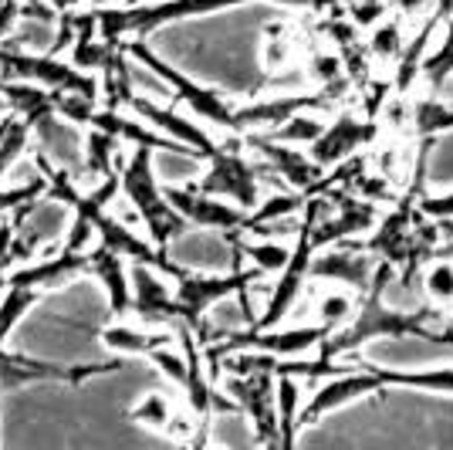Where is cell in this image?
Returning <instances> with one entry per match:
<instances>
[{"instance_id":"6da1fadb","label":"cell","mask_w":453,"mask_h":450,"mask_svg":"<svg viewBox=\"0 0 453 450\" xmlns=\"http://www.w3.org/2000/svg\"><path fill=\"white\" fill-rule=\"evenodd\" d=\"M152 152L146 146H133V152L122 163V193L139 213V221L146 224V234L156 244V251L170 254V244L189 227V221L166 200V190L156 183L152 173Z\"/></svg>"},{"instance_id":"7a4b0ae2","label":"cell","mask_w":453,"mask_h":450,"mask_svg":"<svg viewBox=\"0 0 453 450\" xmlns=\"http://www.w3.org/2000/svg\"><path fill=\"white\" fill-rule=\"evenodd\" d=\"M247 0H142L133 7H109V11H95L98 20V35L105 44H122V41L146 38L152 31L180 24L189 18H207L217 11L241 7Z\"/></svg>"},{"instance_id":"3957f363","label":"cell","mask_w":453,"mask_h":450,"mask_svg":"<svg viewBox=\"0 0 453 450\" xmlns=\"http://www.w3.org/2000/svg\"><path fill=\"white\" fill-rule=\"evenodd\" d=\"M265 271L247 268V271H230V275H196L183 268L176 278V325H183L189 332H196V338L207 345L210 332L203 329V315L213 305H220L224 299H241L244 305L247 322H254L250 315V301H247V288L254 282H261Z\"/></svg>"},{"instance_id":"277c9868","label":"cell","mask_w":453,"mask_h":450,"mask_svg":"<svg viewBox=\"0 0 453 450\" xmlns=\"http://www.w3.org/2000/svg\"><path fill=\"white\" fill-rule=\"evenodd\" d=\"M126 51L133 61H139L142 68H150L156 78H163L166 81V89H170L183 105H189V112L200 115L203 122H210L213 129H226L234 132V136H244V126H241V105H234V102H226L220 92H213L207 85H200V81H193L189 75H183L180 68H173L170 61H163V58L152 51L146 41H126Z\"/></svg>"},{"instance_id":"5b68a950","label":"cell","mask_w":453,"mask_h":450,"mask_svg":"<svg viewBox=\"0 0 453 450\" xmlns=\"http://www.w3.org/2000/svg\"><path fill=\"white\" fill-rule=\"evenodd\" d=\"M0 75L14 78V81H31L48 92L58 95H81V98H98L102 92V78L78 72L72 61L48 55V51H11L0 48Z\"/></svg>"},{"instance_id":"8992f818","label":"cell","mask_w":453,"mask_h":450,"mask_svg":"<svg viewBox=\"0 0 453 450\" xmlns=\"http://www.w3.org/2000/svg\"><path fill=\"white\" fill-rule=\"evenodd\" d=\"M332 336L328 325H295V329H267V332H230L220 342L203 349L207 366L220 362L230 353H265L274 359H302L311 349H321V342Z\"/></svg>"},{"instance_id":"52a82bcc","label":"cell","mask_w":453,"mask_h":450,"mask_svg":"<svg viewBox=\"0 0 453 450\" xmlns=\"http://www.w3.org/2000/svg\"><path fill=\"white\" fill-rule=\"evenodd\" d=\"M122 369V359L109 362H48V359L24 356L0 349V390H20L31 383H65V386H85L95 376H109Z\"/></svg>"},{"instance_id":"ba28073f","label":"cell","mask_w":453,"mask_h":450,"mask_svg":"<svg viewBox=\"0 0 453 450\" xmlns=\"http://www.w3.org/2000/svg\"><path fill=\"white\" fill-rule=\"evenodd\" d=\"M224 390L237 403V410L247 413L261 450H284L281 413H278V376L271 373L226 376Z\"/></svg>"},{"instance_id":"9c48e42d","label":"cell","mask_w":453,"mask_h":450,"mask_svg":"<svg viewBox=\"0 0 453 450\" xmlns=\"http://www.w3.org/2000/svg\"><path fill=\"white\" fill-rule=\"evenodd\" d=\"M210 167L200 180H189L193 187L207 197H220V200H230L241 210H257V167L247 159L244 152L237 150L234 143H220V150L207 159Z\"/></svg>"},{"instance_id":"30bf717a","label":"cell","mask_w":453,"mask_h":450,"mask_svg":"<svg viewBox=\"0 0 453 450\" xmlns=\"http://www.w3.org/2000/svg\"><path fill=\"white\" fill-rule=\"evenodd\" d=\"M379 390H386V386H382V376H379L376 366H362V369H349V373L325 379L319 390L311 393V400L302 407L298 431H302V427H311V423H319L321 416H328L332 410H342V407L356 403V400H362V396L379 393Z\"/></svg>"},{"instance_id":"8fae6325","label":"cell","mask_w":453,"mask_h":450,"mask_svg":"<svg viewBox=\"0 0 453 450\" xmlns=\"http://www.w3.org/2000/svg\"><path fill=\"white\" fill-rule=\"evenodd\" d=\"M166 200H170L183 217H187L193 227H207V230H220V234H241L247 227V210H241L230 200H220V197H207L193 183H183V187H166Z\"/></svg>"},{"instance_id":"7c38bea8","label":"cell","mask_w":453,"mask_h":450,"mask_svg":"<svg viewBox=\"0 0 453 450\" xmlns=\"http://www.w3.org/2000/svg\"><path fill=\"white\" fill-rule=\"evenodd\" d=\"M244 139L265 156L267 167L274 169L291 190L315 197V193H325V187L332 183V176H325V169H321L308 152H298V150H291V146H284V143L265 139V136H257V132H254V136H244Z\"/></svg>"},{"instance_id":"4fadbf2b","label":"cell","mask_w":453,"mask_h":450,"mask_svg":"<svg viewBox=\"0 0 453 450\" xmlns=\"http://www.w3.org/2000/svg\"><path fill=\"white\" fill-rule=\"evenodd\" d=\"M126 109H133V112L139 115L146 126H152L156 132H163V136H170L176 143H183V146L196 152L200 159H210L213 152L220 150V143H217L210 132H203L196 122H189V119H183L180 112H173L170 105H159V102H152L146 95L133 92L126 98Z\"/></svg>"},{"instance_id":"5bb4252c","label":"cell","mask_w":453,"mask_h":450,"mask_svg":"<svg viewBox=\"0 0 453 450\" xmlns=\"http://www.w3.org/2000/svg\"><path fill=\"white\" fill-rule=\"evenodd\" d=\"M376 136V122H365L356 115H339L332 126H325V132L319 136V143L308 146V156L319 163L321 169H335L349 159H356V152L372 143Z\"/></svg>"},{"instance_id":"9a60e30c","label":"cell","mask_w":453,"mask_h":450,"mask_svg":"<svg viewBox=\"0 0 453 450\" xmlns=\"http://www.w3.org/2000/svg\"><path fill=\"white\" fill-rule=\"evenodd\" d=\"M376 258L359 247H339V251H321L311 261V278L321 282H335L349 291H369L376 278Z\"/></svg>"},{"instance_id":"2e32d148","label":"cell","mask_w":453,"mask_h":450,"mask_svg":"<svg viewBox=\"0 0 453 450\" xmlns=\"http://www.w3.org/2000/svg\"><path fill=\"white\" fill-rule=\"evenodd\" d=\"M81 275H92V251L85 254H55V258H44V261L20 264L7 275L11 288H35V291H51L61 284L75 282Z\"/></svg>"},{"instance_id":"e0dca14e","label":"cell","mask_w":453,"mask_h":450,"mask_svg":"<svg viewBox=\"0 0 453 450\" xmlns=\"http://www.w3.org/2000/svg\"><path fill=\"white\" fill-rule=\"evenodd\" d=\"M335 200V210L332 217H325L321 224H315V247H328V244H345L349 237H359L365 230L376 227V206L369 200H356V197H342V193H332Z\"/></svg>"},{"instance_id":"ac0fdd59","label":"cell","mask_w":453,"mask_h":450,"mask_svg":"<svg viewBox=\"0 0 453 450\" xmlns=\"http://www.w3.org/2000/svg\"><path fill=\"white\" fill-rule=\"evenodd\" d=\"M133 315L146 325L176 329V291L146 264H133Z\"/></svg>"},{"instance_id":"d6986e66","label":"cell","mask_w":453,"mask_h":450,"mask_svg":"<svg viewBox=\"0 0 453 450\" xmlns=\"http://www.w3.org/2000/svg\"><path fill=\"white\" fill-rule=\"evenodd\" d=\"M92 275L105 288L112 322L133 315V271L126 268V258L105 247H92Z\"/></svg>"},{"instance_id":"ffe728a7","label":"cell","mask_w":453,"mask_h":450,"mask_svg":"<svg viewBox=\"0 0 453 450\" xmlns=\"http://www.w3.org/2000/svg\"><path fill=\"white\" fill-rule=\"evenodd\" d=\"M98 338L109 353H119V356H146L156 353V349H166L176 342V329H135V325H126V322H112L105 329H98Z\"/></svg>"},{"instance_id":"44dd1931","label":"cell","mask_w":453,"mask_h":450,"mask_svg":"<svg viewBox=\"0 0 453 450\" xmlns=\"http://www.w3.org/2000/svg\"><path fill=\"white\" fill-rule=\"evenodd\" d=\"M119 156H122V143L119 139L95 129L85 132V173L88 176H102L105 180L109 173H115V169L126 163Z\"/></svg>"},{"instance_id":"7402d4cb","label":"cell","mask_w":453,"mask_h":450,"mask_svg":"<svg viewBox=\"0 0 453 450\" xmlns=\"http://www.w3.org/2000/svg\"><path fill=\"white\" fill-rule=\"evenodd\" d=\"M304 206H308V193H298V190H291V193H274L271 200H265L257 210H250V213H247L244 230H257V234H261L265 227L281 224V221L295 217V213L304 210Z\"/></svg>"},{"instance_id":"603a6c76","label":"cell","mask_w":453,"mask_h":450,"mask_svg":"<svg viewBox=\"0 0 453 450\" xmlns=\"http://www.w3.org/2000/svg\"><path fill=\"white\" fill-rule=\"evenodd\" d=\"M382 386H406V390H430V393L453 396V369H426V373H396V369H379Z\"/></svg>"},{"instance_id":"cb8c5ba5","label":"cell","mask_w":453,"mask_h":450,"mask_svg":"<svg viewBox=\"0 0 453 450\" xmlns=\"http://www.w3.org/2000/svg\"><path fill=\"white\" fill-rule=\"evenodd\" d=\"M410 119H413V129L419 139H434L440 132L453 129V105H443L436 98H419Z\"/></svg>"},{"instance_id":"d4e9b609","label":"cell","mask_w":453,"mask_h":450,"mask_svg":"<svg viewBox=\"0 0 453 450\" xmlns=\"http://www.w3.org/2000/svg\"><path fill=\"white\" fill-rule=\"evenodd\" d=\"M237 251L244 258H250V264L257 271H265V275H281L288 261H291V247L278 244V241H237Z\"/></svg>"},{"instance_id":"484cf974","label":"cell","mask_w":453,"mask_h":450,"mask_svg":"<svg viewBox=\"0 0 453 450\" xmlns=\"http://www.w3.org/2000/svg\"><path fill=\"white\" fill-rule=\"evenodd\" d=\"M325 132V122H319V119H308V115H295V119H288L284 126H278V129L271 132H261L265 139H274V143H304V146H311V143H319V136Z\"/></svg>"},{"instance_id":"4316f807","label":"cell","mask_w":453,"mask_h":450,"mask_svg":"<svg viewBox=\"0 0 453 450\" xmlns=\"http://www.w3.org/2000/svg\"><path fill=\"white\" fill-rule=\"evenodd\" d=\"M31 132H35V126L27 122V119H14V126L7 129V136H4V143H0V183H4V176L11 173V167L20 159V152L27 150V143H31Z\"/></svg>"},{"instance_id":"83f0119b","label":"cell","mask_w":453,"mask_h":450,"mask_svg":"<svg viewBox=\"0 0 453 450\" xmlns=\"http://www.w3.org/2000/svg\"><path fill=\"white\" fill-rule=\"evenodd\" d=\"M450 75H453V18H450V24H447L443 44H440L436 51H430L426 61H423V78H426L434 89H443Z\"/></svg>"},{"instance_id":"f1b7e54d","label":"cell","mask_w":453,"mask_h":450,"mask_svg":"<svg viewBox=\"0 0 453 450\" xmlns=\"http://www.w3.org/2000/svg\"><path fill=\"white\" fill-rule=\"evenodd\" d=\"M44 193H48V180L41 173L38 180H27L20 187H4L0 183V217H7V213H14L27 204H38V200H44Z\"/></svg>"},{"instance_id":"f546056e","label":"cell","mask_w":453,"mask_h":450,"mask_svg":"<svg viewBox=\"0 0 453 450\" xmlns=\"http://www.w3.org/2000/svg\"><path fill=\"white\" fill-rule=\"evenodd\" d=\"M423 291L436 305H453V261L450 258H436L426 275H423Z\"/></svg>"},{"instance_id":"4dcf8cb0","label":"cell","mask_w":453,"mask_h":450,"mask_svg":"<svg viewBox=\"0 0 453 450\" xmlns=\"http://www.w3.org/2000/svg\"><path fill=\"white\" fill-rule=\"evenodd\" d=\"M356 319V305H352V295L345 291H332L319 301V325H328L332 332L345 329L349 322Z\"/></svg>"},{"instance_id":"1f68e13d","label":"cell","mask_w":453,"mask_h":450,"mask_svg":"<svg viewBox=\"0 0 453 450\" xmlns=\"http://www.w3.org/2000/svg\"><path fill=\"white\" fill-rule=\"evenodd\" d=\"M150 362L159 369V373L166 376V379H173L180 390H187L189 362H187V356H183V349H180V353H176L173 345H166V349H156V353H150Z\"/></svg>"},{"instance_id":"d6a6232c","label":"cell","mask_w":453,"mask_h":450,"mask_svg":"<svg viewBox=\"0 0 453 450\" xmlns=\"http://www.w3.org/2000/svg\"><path fill=\"white\" fill-rule=\"evenodd\" d=\"M372 51L379 58H403V35H399L396 24H379L376 31H372Z\"/></svg>"},{"instance_id":"836d02e7","label":"cell","mask_w":453,"mask_h":450,"mask_svg":"<svg viewBox=\"0 0 453 450\" xmlns=\"http://www.w3.org/2000/svg\"><path fill=\"white\" fill-rule=\"evenodd\" d=\"M20 4L24 0H0V44L20 27Z\"/></svg>"},{"instance_id":"e575fe53","label":"cell","mask_w":453,"mask_h":450,"mask_svg":"<svg viewBox=\"0 0 453 450\" xmlns=\"http://www.w3.org/2000/svg\"><path fill=\"white\" fill-rule=\"evenodd\" d=\"M44 4H48L51 11H58V14L65 18V14H78V7H81L85 0H44Z\"/></svg>"},{"instance_id":"d590c367","label":"cell","mask_w":453,"mask_h":450,"mask_svg":"<svg viewBox=\"0 0 453 450\" xmlns=\"http://www.w3.org/2000/svg\"><path fill=\"white\" fill-rule=\"evenodd\" d=\"M88 11H109V7H133V0H85Z\"/></svg>"},{"instance_id":"8d00e7d4","label":"cell","mask_w":453,"mask_h":450,"mask_svg":"<svg viewBox=\"0 0 453 450\" xmlns=\"http://www.w3.org/2000/svg\"><path fill=\"white\" fill-rule=\"evenodd\" d=\"M436 230H440L443 241H453V217L450 221H436Z\"/></svg>"},{"instance_id":"74e56055","label":"cell","mask_w":453,"mask_h":450,"mask_svg":"<svg viewBox=\"0 0 453 450\" xmlns=\"http://www.w3.org/2000/svg\"><path fill=\"white\" fill-rule=\"evenodd\" d=\"M14 119H18V115H14V112L0 115V143H4V136H7V129L14 126Z\"/></svg>"},{"instance_id":"f35d334b","label":"cell","mask_w":453,"mask_h":450,"mask_svg":"<svg viewBox=\"0 0 453 450\" xmlns=\"http://www.w3.org/2000/svg\"><path fill=\"white\" fill-rule=\"evenodd\" d=\"M436 258H450L453 261V241L450 244H443V247H436Z\"/></svg>"},{"instance_id":"ab89813d","label":"cell","mask_w":453,"mask_h":450,"mask_svg":"<svg viewBox=\"0 0 453 450\" xmlns=\"http://www.w3.org/2000/svg\"><path fill=\"white\" fill-rule=\"evenodd\" d=\"M7 288H11V282H7V278H0V295H4Z\"/></svg>"}]
</instances>
